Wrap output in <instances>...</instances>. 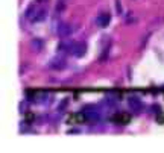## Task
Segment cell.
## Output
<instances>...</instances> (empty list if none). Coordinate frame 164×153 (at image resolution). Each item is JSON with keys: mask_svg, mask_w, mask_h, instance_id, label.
Returning a JSON list of instances; mask_svg holds the SVG:
<instances>
[{"mask_svg": "<svg viewBox=\"0 0 164 153\" xmlns=\"http://www.w3.org/2000/svg\"><path fill=\"white\" fill-rule=\"evenodd\" d=\"M128 105H129V109H132L135 114L137 112H140L143 109V103H142V100H140L137 96H132V97H129V100H128Z\"/></svg>", "mask_w": 164, "mask_h": 153, "instance_id": "6da1fadb", "label": "cell"}, {"mask_svg": "<svg viewBox=\"0 0 164 153\" xmlns=\"http://www.w3.org/2000/svg\"><path fill=\"white\" fill-rule=\"evenodd\" d=\"M56 32H58L59 37H68V35H72V28H70V24H67V23H61L56 29Z\"/></svg>", "mask_w": 164, "mask_h": 153, "instance_id": "277c9868", "label": "cell"}, {"mask_svg": "<svg viewBox=\"0 0 164 153\" xmlns=\"http://www.w3.org/2000/svg\"><path fill=\"white\" fill-rule=\"evenodd\" d=\"M65 65H67V62H65L64 58H53L50 61V68L52 70H62Z\"/></svg>", "mask_w": 164, "mask_h": 153, "instance_id": "5b68a950", "label": "cell"}, {"mask_svg": "<svg viewBox=\"0 0 164 153\" xmlns=\"http://www.w3.org/2000/svg\"><path fill=\"white\" fill-rule=\"evenodd\" d=\"M84 115L87 117L88 121H96V120H99V112H97L96 109H91V108H87V109L84 111Z\"/></svg>", "mask_w": 164, "mask_h": 153, "instance_id": "52a82bcc", "label": "cell"}, {"mask_svg": "<svg viewBox=\"0 0 164 153\" xmlns=\"http://www.w3.org/2000/svg\"><path fill=\"white\" fill-rule=\"evenodd\" d=\"M31 46H32V49L35 50V52H40V50H41V47H43V43H41L40 40H32Z\"/></svg>", "mask_w": 164, "mask_h": 153, "instance_id": "9c48e42d", "label": "cell"}, {"mask_svg": "<svg viewBox=\"0 0 164 153\" xmlns=\"http://www.w3.org/2000/svg\"><path fill=\"white\" fill-rule=\"evenodd\" d=\"M35 11H37V6H35V5H31V6L28 8V11H26V17L31 20V18H32V15L35 14Z\"/></svg>", "mask_w": 164, "mask_h": 153, "instance_id": "30bf717a", "label": "cell"}, {"mask_svg": "<svg viewBox=\"0 0 164 153\" xmlns=\"http://www.w3.org/2000/svg\"><path fill=\"white\" fill-rule=\"evenodd\" d=\"M115 8L119 11V14H122V5H120V0H115Z\"/></svg>", "mask_w": 164, "mask_h": 153, "instance_id": "8fae6325", "label": "cell"}, {"mask_svg": "<svg viewBox=\"0 0 164 153\" xmlns=\"http://www.w3.org/2000/svg\"><path fill=\"white\" fill-rule=\"evenodd\" d=\"M64 8H65V0H58V3H56V6H55V12L59 15V14L64 11Z\"/></svg>", "mask_w": 164, "mask_h": 153, "instance_id": "ba28073f", "label": "cell"}, {"mask_svg": "<svg viewBox=\"0 0 164 153\" xmlns=\"http://www.w3.org/2000/svg\"><path fill=\"white\" fill-rule=\"evenodd\" d=\"M46 17H47V12H46V9H37L35 14L32 15L31 21H32V23H38V21L46 20Z\"/></svg>", "mask_w": 164, "mask_h": 153, "instance_id": "8992f818", "label": "cell"}, {"mask_svg": "<svg viewBox=\"0 0 164 153\" xmlns=\"http://www.w3.org/2000/svg\"><path fill=\"white\" fill-rule=\"evenodd\" d=\"M85 52H87V44L85 43H73V46H72V55L79 58V56H84Z\"/></svg>", "mask_w": 164, "mask_h": 153, "instance_id": "7a4b0ae2", "label": "cell"}, {"mask_svg": "<svg viewBox=\"0 0 164 153\" xmlns=\"http://www.w3.org/2000/svg\"><path fill=\"white\" fill-rule=\"evenodd\" d=\"M109 21H111V15L108 12H100L96 18V24L99 28H106L109 24Z\"/></svg>", "mask_w": 164, "mask_h": 153, "instance_id": "3957f363", "label": "cell"}]
</instances>
